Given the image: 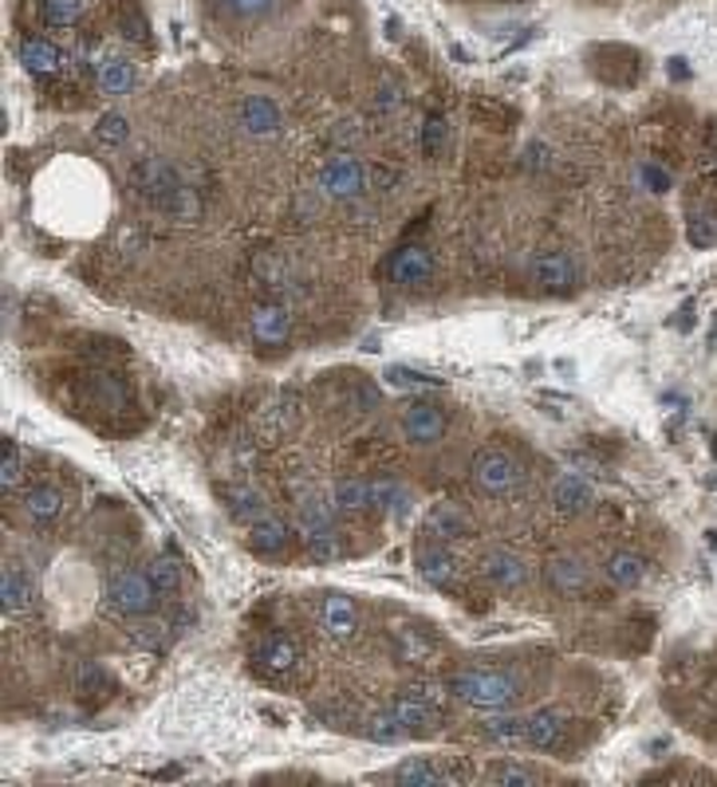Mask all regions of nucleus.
<instances>
[{"label": "nucleus", "instance_id": "nucleus-16", "mask_svg": "<svg viewBox=\"0 0 717 787\" xmlns=\"http://www.w3.org/2000/svg\"><path fill=\"white\" fill-rule=\"evenodd\" d=\"M563 728H568V712L560 705H540L524 717V745L537 748V752H548V748L560 745Z\"/></svg>", "mask_w": 717, "mask_h": 787}, {"label": "nucleus", "instance_id": "nucleus-19", "mask_svg": "<svg viewBox=\"0 0 717 787\" xmlns=\"http://www.w3.org/2000/svg\"><path fill=\"white\" fill-rule=\"evenodd\" d=\"M414 563H419V576L426 579L430 587H438V591H453V587H458V559L442 548V540L422 543Z\"/></svg>", "mask_w": 717, "mask_h": 787}, {"label": "nucleus", "instance_id": "nucleus-13", "mask_svg": "<svg viewBox=\"0 0 717 787\" xmlns=\"http://www.w3.org/2000/svg\"><path fill=\"white\" fill-rule=\"evenodd\" d=\"M386 276H391L394 284H402V288H422V284L434 276V256L422 245H402L399 253H391V260H386Z\"/></svg>", "mask_w": 717, "mask_h": 787}, {"label": "nucleus", "instance_id": "nucleus-30", "mask_svg": "<svg viewBox=\"0 0 717 787\" xmlns=\"http://www.w3.org/2000/svg\"><path fill=\"white\" fill-rule=\"evenodd\" d=\"M95 87H99L102 95H127L130 87H135V63H130L127 56H119V51H111V56L99 63V71H95Z\"/></svg>", "mask_w": 717, "mask_h": 787}, {"label": "nucleus", "instance_id": "nucleus-23", "mask_svg": "<svg viewBox=\"0 0 717 787\" xmlns=\"http://www.w3.org/2000/svg\"><path fill=\"white\" fill-rule=\"evenodd\" d=\"M20 509H24L28 524L36 528H51L56 520L63 517V492L56 489V484H36V489L24 492V500H20Z\"/></svg>", "mask_w": 717, "mask_h": 787}, {"label": "nucleus", "instance_id": "nucleus-20", "mask_svg": "<svg viewBox=\"0 0 717 787\" xmlns=\"http://www.w3.org/2000/svg\"><path fill=\"white\" fill-rule=\"evenodd\" d=\"M394 784H406V787H442V784H458L465 779L461 771L445 768V764H434L430 756H414V760H402L399 768L391 771Z\"/></svg>", "mask_w": 717, "mask_h": 787}, {"label": "nucleus", "instance_id": "nucleus-3", "mask_svg": "<svg viewBox=\"0 0 717 787\" xmlns=\"http://www.w3.org/2000/svg\"><path fill=\"white\" fill-rule=\"evenodd\" d=\"M292 0H205V12L222 32L256 36L288 12Z\"/></svg>", "mask_w": 717, "mask_h": 787}, {"label": "nucleus", "instance_id": "nucleus-21", "mask_svg": "<svg viewBox=\"0 0 717 787\" xmlns=\"http://www.w3.org/2000/svg\"><path fill=\"white\" fill-rule=\"evenodd\" d=\"M426 532L442 543H453V540H465V535L473 532V520L461 504L442 500V504H434V509L426 512Z\"/></svg>", "mask_w": 717, "mask_h": 787}, {"label": "nucleus", "instance_id": "nucleus-24", "mask_svg": "<svg viewBox=\"0 0 717 787\" xmlns=\"http://www.w3.org/2000/svg\"><path fill=\"white\" fill-rule=\"evenodd\" d=\"M222 496H225L229 517L237 520V524H245V528H253L256 520L273 517V512H268L265 492H256L253 484H229V489H222Z\"/></svg>", "mask_w": 717, "mask_h": 787}, {"label": "nucleus", "instance_id": "nucleus-25", "mask_svg": "<svg viewBox=\"0 0 717 787\" xmlns=\"http://www.w3.org/2000/svg\"><path fill=\"white\" fill-rule=\"evenodd\" d=\"M0 602H4V614H28L36 607V583L28 571H20L17 563H4V576H0Z\"/></svg>", "mask_w": 717, "mask_h": 787}, {"label": "nucleus", "instance_id": "nucleus-40", "mask_svg": "<svg viewBox=\"0 0 717 787\" xmlns=\"http://www.w3.org/2000/svg\"><path fill=\"white\" fill-rule=\"evenodd\" d=\"M20 481H24V458H20L17 441H4V461H0V484L4 492H17Z\"/></svg>", "mask_w": 717, "mask_h": 787}, {"label": "nucleus", "instance_id": "nucleus-39", "mask_svg": "<svg viewBox=\"0 0 717 787\" xmlns=\"http://www.w3.org/2000/svg\"><path fill=\"white\" fill-rule=\"evenodd\" d=\"M95 138H99L102 146H122L130 138L127 115H119V110H107V115L99 119V127H95Z\"/></svg>", "mask_w": 717, "mask_h": 787}, {"label": "nucleus", "instance_id": "nucleus-31", "mask_svg": "<svg viewBox=\"0 0 717 787\" xmlns=\"http://www.w3.org/2000/svg\"><path fill=\"white\" fill-rule=\"evenodd\" d=\"M481 737H485L489 745H501V748L524 745V717H512L509 709H497L493 717L481 720Z\"/></svg>", "mask_w": 717, "mask_h": 787}, {"label": "nucleus", "instance_id": "nucleus-37", "mask_svg": "<svg viewBox=\"0 0 717 787\" xmlns=\"http://www.w3.org/2000/svg\"><path fill=\"white\" fill-rule=\"evenodd\" d=\"M383 378H386V386H394V390H438V386H445V382L434 378V374L414 371V366H402V363L386 366Z\"/></svg>", "mask_w": 717, "mask_h": 787}, {"label": "nucleus", "instance_id": "nucleus-18", "mask_svg": "<svg viewBox=\"0 0 717 787\" xmlns=\"http://www.w3.org/2000/svg\"><path fill=\"white\" fill-rule=\"evenodd\" d=\"M248 331L261 347H284L292 335V312L284 304H261L248 315Z\"/></svg>", "mask_w": 717, "mask_h": 787}, {"label": "nucleus", "instance_id": "nucleus-43", "mask_svg": "<svg viewBox=\"0 0 717 787\" xmlns=\"http://www.w3.org/2000/svg\"><path fill=\"white\" fill-rule=\"evenodd\" d=\"M686 237H690V245H698V248L717 245V217H714V213H698V217L690 220Z\"/></svg>", "mask_w": 717, "mask_h": 787}, {"label": "nucleus", "instance_id": "nucleus-1", "mask_svg": "<svg viewBox=\"0 0 717 787\" xmlns=\"http://www.w3.org/2000/svg\"><path fill=\"white\" fill-rule=\"evenodd\" d=\"M130 189H135L138 201L150 205L154 213H163L166 220L194 225L205 213L197 189L186 186L178 166H174L170 158H163V154H143V158H135V166H130Z\"/></svg>", "mask_w": 717, "mask_h": 787}, {"label": "nucleus", "instance_id": "nucleus-32", "mask_svg": "<svg viewBox=\"0 0 717 787\" xmlns=\"http://www.w3.org/2000/svg\"><path fill=\"white\" fill-rule=\"evenodd\" d=\"M332 504L340 512H347V517L367 512L371 509V484L363 481V476H343V481H335V489H332Z\"/></svg>", "mask_w": 717, "mask_h": 787}, {"label": "nucleus", "instance_id": "nucleus-14", "mask_svg": "<svg viewBox=\"0 0 717 787\" xmlns=\"http://www.w3.org/2000/svg\"><path fill=\"white\" fill-rule=\"evenodd\" d=\"M320 627L332 642H351L358 634V610L343 591H327L320 599Z\"/></svg>", "mask_w": 717, "mask_h": 787}, {"label": "nucleus", "instance_id": "nucleus-8", "mask_svg": "<svg viewBox=\"0 0 717 787\" xmlns=\"http://www.w3.org/2000/svg\"><path fill=\"white\" fill-rule=\"evenodd\" d=\"M529 268H532V279H537V288L548 292V296L576 292V284H580V264H576L572 253H563V248H540Z\"/></svg>", "mask_w": 717, "mask_h": 787}, {"label": "nucleus", "instance_id": "nucleus-27", "mask_svg": "<svg viewBox=\"0 0 717 787\" xmlns=\"http://www.w3.org/2000/svg\"><path fill=\"white\" fill-rule=\"evenodd\" d=\"M603 579L611 587H619V591H631V587H639L642 579H647V559L631 548L611 551V555L603 559Z\"/></svg>", "mask_w": 717, "mask_h": 787}, {"label": "nucleus", "instance_id": "nucleus-42", "mask_svg": "<svg viewBox=\"0 0 717 787\" xmlns=\"http://www.w3.org/2000/svg\"><path fill=\"white\" fill-rule=\"evenodd\" d=\"M130 642L143 646V650H163L166 622H158V618H150V622H135V630H130Z\"/></svg>", "mask_w": 717, "mask_h": 787}, {"label": "nucleus", "instance_id": "nucleus-7", "mask_svg": "<svg viewBox=\"0 0 717 787\" xmlns=\"http://www.w3.org/2000/svg\"><path fill=\"white\" fill-rule=\"evenodd\" d=\"M296 520H299V535H304L307 555L320 559V563L340 555V535H335V524H332V509H327L316 492H304V496L296 500Z\"/></svg>", "mask_w": 717, "mask_h": 787}, {"label": "nucleus", "instance_id": "nucleus-35", "mask_svg": "<svg viewBox=\"0 0 717 787\" xmlns=\"http://www.w3.org/2000/svg\"><path fill=\"white\" fill-rule=\"evenodd\" d=\"M146 576H150V583L158 587V591L170 594L186 583V563H181L178 555H154L150 563H146Z\"/></svg>", "mask_w": 717, "mask_h": 787}, {"label": "nucleus", "instance_id": "nucleus-2", "mask_svg": "<svg viewBox=\"0 0 717 787\" xmlns=\"http://www.w3.org/2000/svg\"><path fill=\"white\" fill-rule=\"evenodd\" d=\"M450 693L458 701H465L470 709H481V712H497V709H512V701L521 697V681L512 678L509 669H461L453 673L450 681Z\"/></svg>", "mask_w": 717, "mask_h": 787}, {"label": "nucleus", "instance_id": "nucleus-5", "mask_svg": "<svg viewBox=\"0 0 717 787\" xmlns=\"http://www.w3.org/2000/svg\"><path fill=\"white\" fill-rule=\"evenodd\" d=\"M158 587L150 583L146 571H115L107 576V587H102V602L107 610L119 618H146L158 602Z\"/></svg>", "mask_w": 717, "mask_h": 787}, {"label": "nucleus", "instance_id": "nucleus-17", "mask_svg": "<svg viewBox=\"0 0 717 787\" xmlns=\"http://www.w3.org/2000/svg\"><path fill=\"white\" fill-rule=\"evenodd\" d=\"M548 504H552V512H560V517H583V512L596 504V492H591V484L583 481V476L560 473L552 481V489H548Z\"/></svg>", "mask_w": 717, "mask_h": 787}, {"label": "nucleus", "instance_id": "nucleus-44", "mask_svg": "<svg viewBox=\"0 0 717 787\" xmlns=\"http://www.w3.org/2000/svg\"><path fill=\"white\" fill-rule=\"evenodd\" d=\"M394 650H399V658L410 661V666H426V646L410 634V630H394Z\"/></svg>", "mask_w": 717, "mask_h": 787}, {"label": "nucleus", "instance_id": "nucleus-46", "mask_svg": "<svg viewBox=\"0 0 717 787\" xmlns=\"http://www.w3.org/2000/svg\"><path fill=\"white\" fill-rule=\"evenodd\" d=\"M548 161H552L548 142H532V150H524V166H529V170H544Z\"/></svg>", "mask_w": 717, "mask_h": 787}, {"label": "nucleus", "instance_id": "nucleus-47", "mask_svg": "<svg viewBox=\"0 0 717 787\" xmlns=\"http://www.w3.org/2000/svg\"><path fill=\"white\" fill-rule=\"evenodd\" d=\"M642 178H647V186H655V194L670 189V174H666L662 166H642Z\"/></svg>", "mask_w": 717, "mask_h": 787}, {"label": "nucleus", "instance_id": "nucleus-28", "mask_svg": "<svg viewBox=\"0 0 717 787\" xmlns=\"http://www.w3.org/2000/svg\"><path fill=\"white\" fill-rule=\"evenodd\" d=\"M394 717L402 720V728H406V737H430V732H438V725H442V709H430V705L414 701V697H394L391 701Z\"/></svg>", "mask_w": 717, "mask_h": 787}, {"label": "nucleus", "instance_id": "nucleus-36", "mask_svg": "<svg viewBox=\"0 0 717 787\" xmlns=\"http://www.w3.org/2000/svg\"><path fill=\"white\" fill-rule=\"evenodd\" d=\"M363 737L375 740V745H399V740H406V728H402V720L394 717V709H383V712H371L367 717Z\"/></svg>", "mask_w": 717, "mask_h": 787}, {"label": "nucleus", "instance_id": "nucleus-41", "mask_svg": "<svg viewBox=\"0 0 717 787\" xmlns=\"http://www.w3.org/2000/svg\"><path fill=\"white\" fill-rule=\"evenodd\" d=\"M445 138H450V122L442 115H430L426 127H422V154L426 158H438L445 150Z\"/></svg>", "mask_w": 717, "mask_h": 787}, {"label": "nucleus", "instance_id": "nucleus-11", "mask_svg": "<svg viewBox=\"0 0 717 787\" xmlns=\"http://www.w3.org/2000/svg\"><path fill=\"white\" fill-rule=\"evenodd\" d=\"M544 583L552 594H560V599H580V594H588L591 587V571L583 559L576 555H552L544 563Z\"/></svg>", "mask_w": 717, "mask_h": 787}, {"label": "nucleus", "instance_id": "nucleus-38", "mask_svg": "<svg viewBox=\"0 0 717 787\" xmlns=\"http://www.w3.org/2000/svg\"><path fill=\"white\" fill-rule=\"evenodd\" d=\"M402 697H414V701L430 705V709H445V701H450V686H442V681H406V686L399 689Z\"/></svg>", "mask_w": 717, "mask_h": 787}, {"label": "nucleus", "instance_id": "nucleus-4", "mask_svg": "<svg viewBox=\"0 0 717 787\" xmlns=\"http://www.w3.org/2000/svg\"><path fill=\"white\" fill-rule=\"evenodd\" d=\"M316 189L324 201L351 205V201H358V197H367V170H363V161H358L351 150H335V154H327L324 166H320Z\"/></svg>", "mask_w": 717, "mask_h": 787}, {"label": "nucleus", "instance_id": "nucleus-12", "mask_svg": "<svg viewBox=\"0 0 717 787\" xmlns=\"http://www.w3.org/2000/svg\"><path fill=\"white\" fill-rule=\"evenodd\" d=\"M253 666L265 673V678H288L292 669L299 666V646L288 634H265L253 646Z\"/></svg>", "mask_w": 717, "mask_h": 787}, {"label": "nucleus", "instance_id": "nucleus-34", "mask_svg": "<svg viewBox=\"0 0 717 787\" xmlns=\"http://www.w3.org/2000/svg\"><path fill=\"white\" fill-rule=\"evenodd\" d=\"M43 28H76L87 12V0H36Z\"/></svg>", "mask_w": 717, "mask_h": 787}, {"label": "nucleus", "instance_id": "nucleus-22", "mask_svg": "<svg viewBox=\"0 0 717 787\" xmlns=\"http://www.w3.org/2000/svg\"><path fill=\"white\" fill-rule=\"evenodd\" d=\"M20 63H24V71H32V76H60L63 63H68V51L56 48V43L43 40V36H28V40H20Z\"/></svg>", "mask_w": 717, "mask_h": 787}, {"label": "nucleus", "instance_id": "nucleus-45", "mask_svg": "<svg viewBox=\"0 0 717 787\" xmlns=\"http://www.w3.org/2000/svg\"><path fill=\"white\" fill-rule=\"evenodd\" d=\"M79 689H84V697L91 693V697H102L107 693V673H102V666L99 661H84V666H79Z\"/></svg>", "mask_w": 717, "mask_h": 787}, {"label": "nucleus", "instance_id": "nucleus-15", "mask_svg": "<svg viewBox=\"0 0 717 787\" xmlns=\"http://www.w3.org/2000/svg\"><path fill=\"white\" fill-rule=\"evenodd\" d=\"M481 576L497 587V591H521L529 583V563H524L517 551L509 548H493L481 559Z\"/></svg>", "mask_w": 717, "mask_h": 787}, {"label": "nucleus", "instance_id": "nucleus-9", "mask_svg": "<svg viewBox=\"0 0 717 787\" xmlns=\"http://www.w3.org/2000/svg\"><path fill=\"white\" fill-rule=\"evenodd\" d=\"M402 433H406L410 445H438V441L445 437V406H438V402L430 399H414L406 406V414H402Z\"/></svg>", "mask_w": 717, "mask_h": 787}, {"label": "nucleus", "instance_id": "nucleus-10", "mask_svg": "<svg viewBox=\"0 0 717 787\" xmlns=\"http://www.w3.org/2000/svg\"><path fill=\"white\" fill-rule=\"evenodd\" d=\"M237 127L248 138H276L284 130V110L268 95H245L237 102Z\"/></svg>", "mask_w": 717, "mask_h": 787}, {"label": "nucleus", "instance_id": "nucleus-48", "mask_svg": "<svg viewBox=\"0 0 717 787\" xmlns=\"http://www.w3.org/2000/svg\"><path fill=\"white\" fill-rule=\"evenodd\" d=\"M706 543H709V548H714V551H717V528H709V532H706Z\"/></svg>", "mask_w": 717, "mask_h": 787}, {"label": "nucleus", "instance_id": "nucleus-6", "mask_svg": "<svg viewBox=\"0 0 717 787\" xmlns=\"http://www.w3.org/2000/svg\"><path fill=\"white\" fill-rule=\"evenodd\" d=\"M470 476H473V484H478L481 496L504 500L517 492V484H521V465H517V458H512L509 449L481 445L478 453H473Z\"/></svg>", "mask_w": 717, "mask_h": 787}, {"label": "nucleus", "instance_id": "nucleus-29", "mask_svg": "<svg viewBox=\"0 0 717 787\" xmlns=\"http://www.w3.org/2000/svg\"><path fill=\"white\" fill-rule=\"evenodd\" d=\"M288 543H292V532L281 517H265L248 528V548H253L256 555H284Z\"/></svg>", "mask_w": 717, "mask_h": 787}, {"label": "nucleus", "instance_id": "nucleus-33", "mask_svg": "<svg viewBox=\"0 0 717 787\" xmlns=\"http://www.w3.org/2000/svg\"><path fill=\"white\" fill-rule=\"evenodd\" d=\"M537 768H529V764H517V760H501V764H489L485 771H481V784L489 787H529L537 784Z\"/></svg>", "mask_w": 717, "mask_h": 787}, {"label": "nucleus", "instance_id": "nucleus-26", "mask_svg": "<svg viewBox=\"0 0 717 787\" xmlns=\"http://www.w3.org/2000/svg\"><path fill=\"white\" fill-rule=\"evenodd\" d=\"M371 509L386 512L394 524H402V520L414 512V492H410L402 481H391V476H383V481H371Z\"/></svg>", "mask_w": 717, "mask_h": 787}]
</instances>
